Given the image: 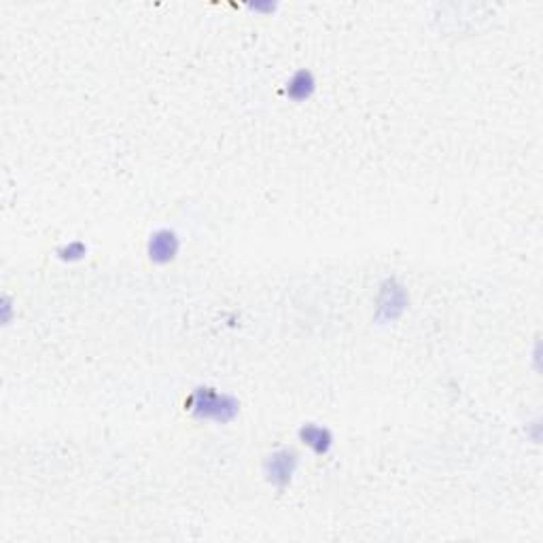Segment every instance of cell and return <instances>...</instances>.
Returning a JSON list of instances; mask_svg holds the SVG:
<instances>
[{"label":"cell","mask_w":543,"mask_h":543,"mask_svg":"<svg viewBox=\"0 0 543 543\" xmlns=\"http://www.w3.org/2000/svg\"><path fill=\"white\" fill-rule=\"evenodd\" d=\"M197 397H199L197 410L204 416H215V418L225 420V418H230L234 412V406H225V399L215 395V393H206V397H204V393H199Z\"/></svg>","instance_id":"1"},{"label":"cell","mask_w":543,"mask_h":543,"mask_svg":"<svg viewBox=\"0 0 543 543\" xmlns=\"http://www.w3.org/2000/svg\"><path fill=\"white\" fill-rule=\"evenodd\" d=\"M293 465H295V456L289 454V452H282V454H276L272 456L270 461V473H272V480L276 484H284L291 473H293Z\"/></svg>","instance_id":"2"},{"label":"cell","mask_w":543,"mask_h":543,"mask_svg":"<svg viewBox=\"0 0 543 543\" xmlns=\"http://www.w3.org/2000/svg\"><path fill=\"white\" fill-rule=\"evenodd\" d=\"M177 250V240L172 234H159L153 238V244H151V257L157 261H168L172 259V255Z\"/></svg>","instance_id":"3"},{"label":"cell","mask_w":543,"mask_h":543,"mask_svg":"<svg viewBox=\"0 0 543 543\" xmlns=\"http://www.w3.org/2000/svg\"><path fill=\"white\" fill-rule=\"evenodd\" d=\"M325 437H327V433L323 431V428L310 426V428H306V431H304V440H306L310 446L317 448V450H323V448H325V444H321V440H325Z\"/></svg>","instance_id":"4"}]
</instances>
